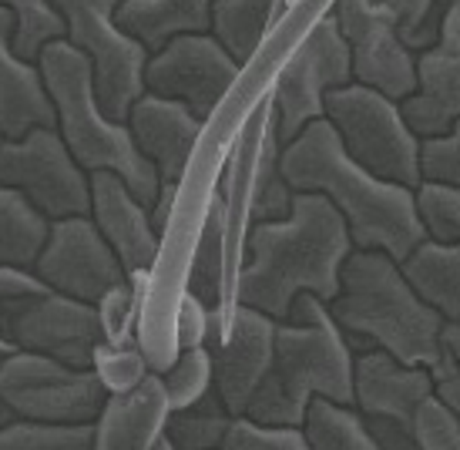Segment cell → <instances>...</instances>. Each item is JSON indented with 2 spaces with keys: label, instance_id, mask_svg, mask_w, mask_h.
I'll use <instances>...</instances> for the list:
<instances>
[{
  "label": "cell",
  "instance_id": "6da1fadb",
  "mask_svg": "<svg viewBox=\"0 0 460 450\" xmlns=\"http://www.w3.org/2000/svg\"><path fill=\"white\" fill-rule=\"evenodd\" d=\"M357 245L343 212L323 192H296L286 219L252 222L245 262L235 283V306H256L272 320H289L303 293L332 303L343 286V262Z\"/></svg>",
  "mask_w": 460,
  "mask_h": 450
},
{
  "label": "cell",
  "instance_id": "7a4b0ae2",
  "mask_svg": "<svg viewBox=\"0 0 460 450\" xmlns=\"http://www.w3.org/2000/svg\"><path fill=\"white\" fill-rule=\"evenodd\" d=\"M282 172L296 192H323L343 212L357 249H384L407 262L410 252L430 239L417 189L359 165L330 118L309 121L293 142L282 145Z\"/></svg>",
  "mask_w": 460,
  "mask_h": 450
},
{
  "label": "cell",
  "instance_id": "3957f363",
  "mask_svg": "<svg viewBox=\"0 0 460 450\" xmlns=\"http://www.w3.org/2000/svg\"><path fill=\"white\" fill-rule=\"evenodd\" d=\"M332 320L349 343H370L396 360L430 366L444 360L447 320L413 289L403 262L384 249H353L343 262L340 296L330 303Z\"/></svg>",
  "mask_w": 460,
  "mask_h": 450
},
{
  "label": "cell",
  "instance_id": "277c9868",
  "mask_svg": "<svg viewBox=\"0 0 460 450\" xmlns=\"http://www.w3.org/2000/svg\"><path fill=\"white\" fill-rule=\"evenodd\" d=\"M353 343L332 320L330 303L303 293L276 330V357L245 413L266 424L303 427L313 397L353 403ZM357 407V403H353Z\"/></svg>",
  "mask_w": 460,
  "mask_h": 450
},
{
  "label": "cell",
  "instance_id": "5b68a950",
  "mask_svg": "<svg viewBox=\"0 0 460 450\" xmlns=\"http://www.w3.org/2000/svg\"><path fill=\"white\" fill-rule=\"evenodd\" d=\"M38 65L58 108V131L65 135L71 154L88 172H118L131 185V192L152 208L155 195L162 189V175L152 158L138 148L128 121H118L102 108L88 54L67 38H58L40 48Z\"/></svg>",
  "mask_w": 460,
  "mask_h": 450
},
{
  "label": "cell",
  "instance_id": "8992f818",
  "mask_svg": "<svg viewBox=\"0 0 460 450\" xmlns=\"http://www.w3.org/2000/svg\"><path fill=\"white\" fill-rule=\"evenodd\" d=\"M326 118L336 125L346 152L353 154L359 165L370 168L380 179L420 189L423 138L410 128L396 98L370 88V84L349 81L326 94Z\"/></svg>",
  "mask_w": 460,
  "mask_h": 450
},
{
  "label": "cell",
  "instance_id": "52a82bcc",
  "mask_svg": "<svg viewBox=\"0 0 460 450\" xmlns=\"http://www.w3.org/2000/svg\"><path fill=\"white\" fill-rule=\"evenodd\" d=\"M67 21V40L94 65V91L111 118L128 121L131 104L145 94V65L152 51L118 24L121 0H51Z\"/></svg>",
  "mask_w": 460,
  "mask_h": 450
},
{
  "label": "cell",
  "instance_id": "ba28073f",
  "mask_svg": "<svg viewBox=\"0 0 460 450\" xmlns=\"http://www.w3.org/2000/svg\"><path fill=\"white\" fill-rule=\"evenodd\" d=\"M353 77V51L340 31L336 13H326L286 57L272 81V108L279 142L289 145L309 121L326 118V94Z\"/></svg>",
  "mask_w": 460,
  "mask_h": 450
},
{
  "label": "cell",
  "instance_id": "9c48e42d",
  "mask_svg": "<svg viewBox=\"0 0 460 450\" xmlns=\"http://www.w3.org/2000/svg\"><path fill=\"white\" fill-rule=\"evenodd\" d=\"M0 393L17 417L48 424H94L108 386L94 366H71L34 349H17L0 363Z\"/></svg>",
  "mask_w": 460,
  "mask_h": 450
},
{
  "label": "cell",
  "instance_id": "30bf717a",
  "mask_svg": "<svg viewBox=\"0 0 460 450\" xmlns=\"http://www.w3.org/2000/svg\"><path fill=\"white\" fill-rule=\"evenodd\" d=\"M0 185H13L51 219L91 216V172L77 162L58 128H31L0 142Z\"/></svg>",
  "mask_w": 460,
  "mask_h": 450
},
{
  "label": "cell",
  "instance_id": "8fae6325",
  "mask_svg": "<svg viewBox=\"0 0 460 450\" xmlns=\"http://www.w3.org/2000/svg\"><path fill=\"white\" fill-rule=\"evenodd\" d=\"M239 77H243V65L212 31L175 34L165 48L152 51L145 65V88L165 98H179L205 121L229 98Z\"/></svg>",
  "mask_w": 460,
  "mask_h": 450
},
{
  "label": "cell",
  "instance_id": "7c38bea8",
  "mask_svg": "<svg viewBox=\"0 0 460 450\" xmlns=\"http://www.w3.org/2000/svg\"><path fill=\"white\" fill-rule=\"evenodd\" d=\"M34 272L54 293H67L94 306L111 286L128 279V269L118 259L115 245L104 239L91 216L54 219L48 245L34 262Z\"/></svg>",
  "mask_w": 460,
  "mask_h": 450
},
{
  "label": "cell",
  "instance_id": "4fadbf2b",
  "mask_svg": "<svg viewBox=\"0 0 460 450\" xmlns=\"http://www.w3.org/2000/svg\"><path fill=\"white\" fill-rule=\"evenodd\" d=\"M336 21L353 51V77L396 101L417 91V51L400 38L380 0H336Z\"/></svg>",
  "mask_w": 460,
  "mask_h": 450
},
{
  "label": "cell",
  "instance_id": "5bb4252c",
  "mask_svg": "<svg viewBox=\"0 0 460 450\" xmlns=\"http://www.w3.org/2000/svg\"><path fill=\"white\" fill-rule=\"evenodd\" d=\"M7 336L21 349L48 353L71 366H94V353L104 343V322L94 303L48 289L13 316Z\"/></svg>",
  "mask_w": 460,
  "mask_h": 450
},
{
  "label": "cell",
  "instance_id": "9a60e30c",
  "mask_svg": "<svg viewBox=\"0 0 460 450\" xmlns=\"http://www.w3.org/2000/svg\"><path fill=\"white\" fill-rule=\"evenodd\" d=\"M276 330H279V320H272L269 313L256 306L239 303L226 336L216 347H208L212 363H216V390L235 417L245 413L249 400L256 397L259 384L266 380L269 366H272Z\"/></svg>",
  "mask_w": 460,
  "mask_h": 450
},
{
  "label": "cell",
  "instance_id": "2e32d148",
  "mask_svg": "<svg viewBox=\"0 0 460 450\" xmlns=\"http://www.w3.org/2000/svg\"><path fill=\"white\" fill-rule=\"evenodd\" d=\"M410 128L420 138L447 135L460 118V27L444 17L440 38L417 51V91L403 101Z\"/></svg>",
  "mask_w": 460,
  "mask_h": 450
},
{
  "label": "cell",
  "instance_id": "e0dca14e",
  "mask_svg": "<svg viewBox=\"0 0 460 450\" xmlns=\"http://www.w3.org/2000/svg\"><path fill=\"white\" fill-rule=\"evenodd\" d=\"M91 219L128 272L155 269L162 256V235L152 222V208L131 192V185L111 168L91 172Z\"/></svg>",
  "mask_w": 460,
  "mask_h": 450
},
{
  "label": "cell",
  "instance_id": "ac0fdd59",
  "mask_svg": "<svg viewBox=\"0 0 460 450\" xmlns=\"http://www.w3.org/2000/svg\"><path fill=\"white\" fill-rule=\"evenodd\" d=\"M128 125L138 148L155 162L162 181H181L208 121L195 115L179 98L145 91L138 101L131 104Z\"/></svg>",
  "mask_w": 460,
  "mask_h": 450
},
{
  "label": "cell",
  "instance_id": "d6986e66",
  "mask_svg": "<svg viewBox=\"0 0 460 450\" xmlns=\"http://www.w3.org/2000/svg\"><path fill=\"white\" fill-rule=\"evenodd\" d=\"M172 417V400L165 376L148 374L141 384L121 393H108L102 413L94 420V450H175L165 427Z\"/></svg>",
  "mask_w": 460,
  "mask_h": 450
},
{
  "label": "cell",
  "instance_id": "ffe728a7",
  "mask_svg": "<svg viewBox=\"0 0 460 450\" xmlns=\"http://www.w3.org/2000/svg\"><path fill=\"white\" fill-rule=\"evenodd\" d=\"M17 13L0 4V135L24 138L31 128H58V108L38 61L13 51Z\"/></svg>",
  "mask_w": 460,
  "mask_h": 450
},
{
  "label": "cell",
  "instance_id": "44dd1931",
  "mask_svg": "<svg viewBox=\"0 0 460 450\" xmlns=\"http://www.w3.org/2000/svg\"><path fill=\"white\" fill-rule=\"evenodd\" d=\"M434 370L430 366H413V363L396 360L394 353L373 347L359 349L353 363V403L363 417H396L410 420L423 400L434 393Z\"/></svg>",
  "mask_w": 460,
  "mask_h": 450
},
{
  "label": "cell",
  "instance_id": "7402d4cb",
  "mask_svg": "<svg viewBox=\"0 0 460 450\" xmlns=\"http://www.w3.org/2000/svg\"><path fill=\"white\" fill-rule=\"evenodd\" d=\"M185 289L208 303L218 306L226 330L232 322V283H229V216H226V199L222 189L212 192L208 206H205L202 229L195 232L192 259H189V272H185Z\"/></svg>",
  "mask_w": 460,
  "mask_h": 450
},
{
  "label": "cell",
  "instance_id": "603a6c76",
  "mask_svg": "<svg viewBox=\"0 0 460 450\" xmlns=\"http://www.w3.org/2000/svg\"><path fill=\"white\" fill-rule=\"evenodd\" d=\"M212 4L216 0H121L118 24L148 51H158L175 34L212 31Z\"/></svg>",
  "mask_w": 460,
  "mask_h": 450
},
{
  "label": "cell",
  "instance_id": "cb8c5ba5",
  "mask_svg": "<svg viewBox=\"0 0 460 450\" xmlns=\"http://www.w3.org/2000/svg\"><path fill=\"white\" fill-rule=\"evenodd\" d=\"M403 272L447 322H460V243L423 239L403 262Z\"/></svg>",
  "mask_w": 460,
  "mask_h": 450
},
{
  "label": "cell",
  "instance_id": "d4e9b609",
  "mask_svg": "<svg viewBox=\"0 0 460 450\" xmlns=\"http://www.w3.org/2000/svg\"><path fill=\"white\" fill-rule=\"evenodd\" d=\"M51 216L34 206L21 189L0 185V262L34 269L51 235Z\"/></svg>",
  "mask_w": 460,
  "mask_h": 450
},
{
  "label": "cell",
  "instance_id": "484cf974",
  "mask_svg": "<svg viewBox=\"0 0 460 450\" xmlns=\"http://www.w3.org/2000/svg\"><path fill=\"white\" fill-rule=\"evenodd\" d=\"M282 11H286V0H216L212 34L245 67L259 54L262 40L269 38Z\"/></svg>",
  "mask_w": 460,
  "mask_h": 450
},
{
  "label": "cell",
  "instance_id": "4316f807",
  "mask_svg": "<svg viewBox=\"0 0 460 450\" xmlns=\"http://www.w3.org/2000/svg\"><path fill=\"white\" fill-rule=\"evenodd\" d=\"M303 430L313 450H376L363 410L330 397H313Z\"/></svg>",
  "mask_w": 460,
  "mask_h": 450
},
{
  "label": "cell",
  "instance_id": "83f0119b",
  "mask_svg": "<svg viewBox=\"0 0 460 450\" xmlns=\"http://www.w3.org/2000/svg\"><path fill=\"white\" fill-rule=\"evenodd\" d=\"M232 417L235 413L226 407L222 393L212 386L202 400H195L181 410H172L165 434L175 450H216L229 434Z\"/></svg>",
  "mask_w": 460,
  "mask_h": 450
},
{
  "label": "cell",
  "instance_id": "f1b7e54d",
  "mask_svg": "<svg viewBox=\"0 0 460 450\" xmlns=\"http://www.w3.org/2000/svg\"><path fill=\"white\" fill-rule=\"evenodd\" d=\"M94 424H48L13 417L0 427V450H94Z\"/></svg>",
  "mask_w": 460,
  "mask_h": 450
},
{
  "label": "cell",
  "instance_id": "f546056e",
  "mask_svg": "<svg viewBox=\"0 0 460 450\" xmlns=\"http://www.w3.org/2000/svg\"><path fill=\"white\" fill-rule=\"evenodd\" d=\"M17 13V31H13V51L38 61L44 44L58 38H67V21L51 0H0Z\"/></svg>",
  "mask_w": 460,
  "mask_h": 450
},
{
  "label": "cell",
  "instance_id": "4dcf8cb0",
  "mask_svg": "<svg viewBox=\"0 0 460 450\" xmlns=\"http://www.w3.org/2000/svg\"><path fill=\"white\" fill-rule=\"evenodd\" d=\"M165 390L172 400V410H181L195 400H202L212 386H216V363H212V349L205 347H189L179 349L175 360L165 374Z\"/></svg>",
  "mask_w": 460,
  "mask_h": 450
},
{
  "label": "cell",
  "instance_id": "1f68e13d",
  "mask_svg": "<svg viewBox=\"0 0 460 450\" xmlns=\"http://www.w3.org/2000/svg\"><path fill=\"white\" fill-rule=\"evenodd\" d=\"M450 4L454 0H380V7L390 13L400 38L407 40L413 51H423L440 38Z\"/></svg>",
  "mask_w": 460,
  "mask_h": 450
},
{
  "label": "cell",
  "instance_id": "d6a6232c",
  "mask_svg": "<svg viewBox=\"0 0 460 450\" xmlns=\"http://www.w3.org/2000/svg\"><path fill=\"white\" fill-rule=\"evenodd\" d=\"M306 447L309 440L303 427L266 424V420H256L249 413L232 417L229 434L222 440V450H306Z\"/></svg>",
  "mask_w": 460,
  "mask_h": 450
},
{
  "label": "cell",
  "instance_id": "836d02e7",
  "mask_svg": "<svg viewBox=\"0 0 460 450\" xmlns=\"http://www.w3.org/2000/svg\"><path fill=\"white\" fill-rule=\"evenodd\" d=\"M94 370L104 380L108 393H121V390H131L135 384H141L145 376L152 374L148 370V357L141 349L138 336L135 340H104L98 353H94Z\"/></svg>",
  "mask_w": 460,
  "mask_h": 450
},
{
  "label": "cell",
  "instance_id": "e575fe53",
  "mask_svg": "<svg viewBox=\"0 0 460 450\" xmlns=\"http://www.w3.org/2000/svg\"><path fill=\"white\" fill-rule=\"evenodd\" d=\"M417 206H420L423 225L430 232V239L460 243V189L440 185V181H420Z\"/></svg>",
  "mask_w": 460,
  "mask_h": 450
},
{
  "label": "cell",
  "instance_id": "d590c367",
  "mask_svg": "<svg viewBox=\"0 0 460 450\" xmlns=\"http://www.w3.org/2000/svg\"><path fill=\"white\" fill-rule=\"evenodd\" d=\"M413 437L420 450H460V417L437 390L413 413Z\"/></svg>",
  "mask_w": 460,
  "mask_h": 450
},
{
  "label": "cell",
  "instance_id": "8d00e7d4",
  "mask_svg": "<svg viewBox=\"0 0 460 450\" xmlns=\"http://www.w3.org/2000/svg\"><path fill=\"white\" fill-rule=\"evenodd\" d=\"M48 293V283L34 269L0 262V333H11V322L34 296Z\"/></svg>",
  "mask_w": 460,
  "mask_h": 450
},
{
  "label": "cell",
  "instance_id": "74e56055",
  "mask_svg": "<svg viewBox=\"0 0 460 450\" xmlns=\"http://www.w3.org/2000/svg\"><path fill=\"white\" fill-rule=\"evenodd\" d=\"M420 168H423V181H440V185L460 189V118L447 135L423 138Z\"/></svg>",
  "mask_w": 460,
  "mask_h": 450
},
{
  "label": "cell",
  "instance_id": "f35d334b",
  "mask_svg": "<svg viewBox=\"0 0 460 450\" xmlns=\"http://www.w3.org/2000/svg\"><path fill=\"white\" fill-rule=\"evenodd\" d=\"M208 322H212V306L185 289L179 296V306H175V353L189 347H202L208 340Z\"/></svg>",
  "mask_w": 460,
  "mask_h": 450
},
{
  "label": "cell",
  "instance_id": "ab89813d",
  "mask_svg": "<svg viewBox=\"0 0 460 450\" xmlns=\"http://www.w3.org/2000/svg\"><path fill=\"white\" fill-rule=\"evenodd\" d=\"M376 450H410L417 447L413 437V424L410 420H396V417H367Z\"/></svg>",
  "mask_w": 460,
  "mask_h": 450
},
{
  "label": "cell",
  "instance_id": "60d3db41",
  "mask_svg": "<svg viewBox=\"0 0 460 450\" xmlns=\"http://www.w3.org/2000/svg\"><path fill=\"white\" fill-rule=\"evenodd\" d=\"M434 386L437 393L447 400L450 407H454V413L460 417V363L450 353H444V360L434 366Z\"/></svg>",
  "mask_w": 460,
  "mask_h": 450
},
{
  "label": "cell",
  "instance_id": "b9f144b4",
  "mask_svg": "<svg viewBox=\"0 0 460 450\" xmlns=\"http://www.w3.org/2000/svg\"><path fill=\"white\" fill-rule=\"evenodd\" d=\"M179 195H181V181H162V189L155 195L152 202V222L158 235L165 239L168 235V225L175 219V206H179Z\"/></svg>",
  "mask_w": 460,
  "mask_h": 450
},
{
  "label": "cell",
  "instance_id": "7bdbcfd3",
  "mask_svg": "<svg viewBox=\"0 0 460 450\" xmlns=\"http://www.w3.org/2000/svg\"><path fill=\"white\" fill-rule=\"evenodd\" d=\"M444 347H447L450 357L460 363V322H447V326H444Z\"/></svg>",
  "mask_w": 460,
  "mask_h": 450
},
{
  "label": "cell",
  "instance_id": "ee69618b",
  "mask_svg": "<svg viewBox=\"0 0 460 450\" xmlns=\"http://www.w3.org/2000/svg\"><path fill=\"white\" fill-rule=\"evenodd\" d=\"M17 349H21V347H17V343H13L11 336H7V333H0V363L7 360V357H11V353H17Z\"/></svg>",
  "mask_w": 460,
  "mask_h": 450
},
{
  "label": "cell",
  "instance_id": "f6af8a7d",
  "mask_svg": "<svg viewBox=\"0 0 460 450\" xmlns=\"http://www.w3.org/2000/svg\"><path fill=\"white\" fill-rule=\"evenodd\" d=\"M13 417H17V413H13V407H11V403H7V400H4V393H0V427H4V424H11Z\"/></svg>",
  "mask_w": 460,
  "mask_h": 450
},
{
  "label": "cell",
  "instance_id": "bcb514c9",
  "mask_svg": "<svg viewBox=\"0 0 460 450\" xmlns=\"http://www.w3.org/2000/svg\"><path fill=\"white\" fill-rule=\"evenodd\" d=\"M447 17L450 21H454V24L460 27V0H454V4H450V11H447Z\"/></svg>",
  "mask_w": 460,
  "mask_h": 450
},
{
  "label": "cell",
  "instance_id": "7dc6e473",
  "mask_svg": "<svg viewBox=\"0 0 460 450\" xmlns=\"http://www.w3.org/2000/svg\"><path fill=\"white\" fill-rule=\"evenodd\" d=\"M0 142H4V135H0Z\"/></svg>",
  "mask_w": 460,
  "mask_h": 450
}]
</instances>
